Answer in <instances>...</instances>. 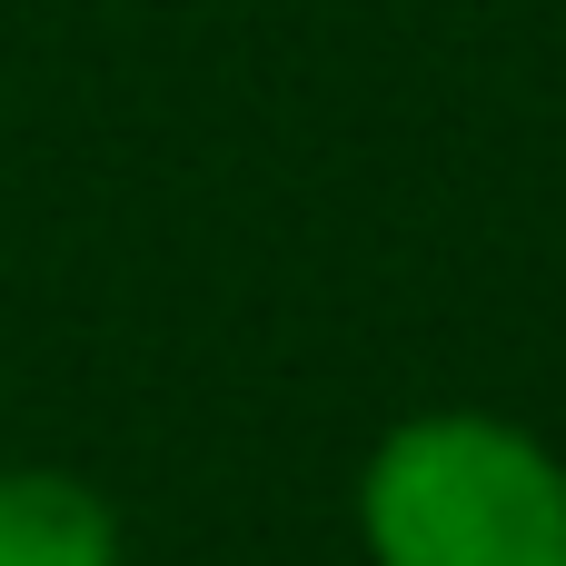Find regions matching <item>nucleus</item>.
Here are the masks:
<instances>
[{
	"label": "nucleus",
	"instance_id": "f257e3e1",
	"mask_svg": "<svg viewBox=\"0 0 566 566\" xmlns=\"http://www.w3.org/2000/svg\"><path fill=\"white\" fill-rule=\"evenodd\" d=\"M368 566H566V458L507 408L398 418L348 488Z\"/></svg>",
	"mask_w": 566,
	"mask_h": 566
},
{
	"label": "nucleus",
	"instance_id": "f03ea898",
	"mask_svg": "<svg viewBox=\"0 0 566 566\" xmlns=\"http://www.w3.org/2000/svg\"><path fill=\"white\" fill-rule=\"evenodd\" d=\"M0 566H119V507L70 468H0Z\"/></svg>",
	"mask_w": 566,
	"mask_h": 566
}]
</instances>
